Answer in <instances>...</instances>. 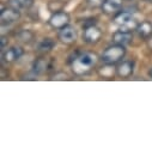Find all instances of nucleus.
<instances>
[{"label":"nucleus","instance_id":"nucleus-1","mask_svg":"<svg viewBox=\"0 0 152 152\" xmlns=\"http://www.w3.org/2000/svg\"><path fill=\"white\" fill-rule=\"evenodd\" d=\"M126 49L122 45H114L108 47L103 53H102V60L105 64H115L120 61L125 56Z\"/></svg>","mask_w":152,"mask_h":152},{"label":"nucleus","instance_id":"nucleus-2","mask_svg":"<svg viewBox=\"0 0 152 152\" xmlns=\"http://www.w3.org/2000/svg\"><path fill=\"white\" fill-rule=\"evenodd\" d=\"M96 62V56L91 53H84L82 55H79L77 59H74V62H73V69L82 74V73H85L88 72Z\"/></svg>","mask_w":152,"mask_h":152},{"label":"nucleus","instance_id":"nucleus-3","mask_svg":"<svg viewBox=\"0 0 152 152\" xmlns=\"http://www.w3.org/2000/svg\"><path fill=\"white\" fill-rule=\"evenodd\" d=\"M115 22L120 25L121 30L124 31H131L132 29L135 28V22L134 17L129 12H121L115 17Z\"/></svg>","mask_w":152,"mask_h":152},{"label":"nucleus","instance_id":"nucleus-4","mask_svg":"<svg viewBox=\"0 0 152 152\" xmlns=\"http://www.w3.org/2000/svg\"><path fill=\"white\" fill-rule=\"evenodd\" d=\"M20 17L19 10L15 7H9V9H3L0 12V20H1L3 25H10L17 22Z\"/></svg>","mask_w":152,"mask_h":152},{"label":"nucleus","instance_id":"nucleus-5","mask_svg":"<svg viewBox=\"0 0 152 152\" xmlns=\"http://www.w3.org/2000/svg\"><path fill=\"white\" fill-rule=\"evenodd\" d=\"M59 39L64 43H72L77 40V30L71 25H66V26L60 29Z\"/></svg>","mask_w":152,"mask_h":152},{"label":"nucleus","instance_id":"nucleus-6","mask_svg":"<svg viewBox=\"0 0 152 152\" xmlns=\"http://www.w3.org/2000/svg\"><path fill=\"white\" fill-rule=\"evenodd\" d=\"M68 22H69V17L66 12H56L50 17V20H49L50 25L56 29H61L68 25Z\"/></svg>","mask_w":152,"mask_h":152},{"label":"nucleus","instance_id":"nucleus-7","mask_svg":"<svg viewBox=\"0 0 152 152\" xmlns=\"http://www.w3.org/2000/svg\"><path fill=\"white\" fill-rule=\"evenodd\" d=\"M83 37H84L85 42H88V43H95V42H97L99 40V37H101V30L97 26H95V25L86 26Z\"/></svg>","mask_w":152,"mask_h":152},{"label":"nucleus","instance_id":"nucleus-8","mask_svg":"<svg viewBox=\"0 0 152 152\" xmlns=\"http://www.w3.org/2000/svg\"><path fill=\"white\" fill-rule=\"evenodd\" d=\"M23 53H24V50L20 48V47H11V48H9V49H6L5 52H4V54H3V59H4V61L5 62H13V61H16V60H18L22 55H23Z\"/></svg>","mask_w":152,"mask_h":152},{"label":"nucleus","instance_id":"nucleus-9","mask_svg":"<svg viewBox=\"0 0 152 152\" xmlns=\"http://www.w3.org/2000/svg\"><path fill=\"white\" fill-rule=\"evenodd\" d=\"M122 6V0H104L102 1V10L105 13L116 12Z\"/></svg>","mask_w":152,"mask_h":152},{"label":"nucleus","instance_id":"nucleus-10","mask_svg":"<svg viewBox=\"0 0 152 152\" xmlns=\"http://www.w3.org/2000/svg\"><path fill=\"white\" fill-rule=\"evenodd\" d=\"M113 40L116 45H127L131 42L132 40V34L131 31H124V30H120V31H116L113 36Z\"/></svg>","mask_w":152,"mask_h":152},{"label":"nucleus","instance_id":"nucleus-11","mask_svg":"<svg viewBox=\"0 0 152 152\" xmlns=\"http://www.w3.org/2000/svg\"><path fill=\"white\" fill-rule=\"evenodd\" d=\"M133 69H134V64L132 61H124L118 67V74L122 78H127L133 73Z\"/></svg>","mask_w":152,"mask_h":152},{"label":"nucleus","instance_id":"nucleus-12","mask_svg":"<svg viewBox=\"0 0 152 152\" xmlns=\"http://www.w3.org/2000/svg\"><path fill=\"white\" fill-rule=\"evenodd\" d=\"M137 31L140 37H142V39H148L152 35V24L148 22H142L141 24H139L137 26Z\"/></svg>","mask_w":152,"mask_h":152},{"label":"nucleus","instance_id":"nucleus-13","mask_svg":"<svg viewBox=\"0 0 152 152\" xmlns=\"http://www.w3.org/2000/svg\"><path fill=\"white\" fill-rule=\"evenodd\" d=\"M9 4L11 7H15L20 11V10L30 9L34 4V0H9Z\"/></svg>","mask_w":152,"mask_h":152},{"label":"nucleus","instance_id":"nucleus-14","mask_svg":"<svg viewBox=\"0 0 152 152\" xmlns=\"http://www.w3.org/2000/svg\"><path fill=\"white\" fill-rule=\"evenodd\" d=\"M54 46H55V43H54L53 40H50V39H43L40 42V45H39V50H41V52H49V50L53 49Z\"/></svg>","mask_w":152,"mask_h":152},{"label":"nucleus","instance_id":"nucleus-15","mask_svg":"<svg viewBox=\"0 0 152 152\" xmlns=\"http://www.w3.org/2000/svg\"><path fill=\"white\" fill-rule=\"evenodd\" d=\"M6 42H7V39L5 36H1V41H0V46H1V48H5Z\"/></svg>","mask_w":152,"mask_h":152},{"label":"nucleus","instance_id":"nucleus-16","mask_svg":"<svg viewBox=\"0 0 152 152\" xmlns=\"http://www.w3.org/2000/svg\"><path fill=\"white\" fill-rule=\"evenodd\" d=\"M150 75H151V77H152V68H151V71H150Z\"/></svg>","mask_w":152,"mask_h":152}]
</instances>
